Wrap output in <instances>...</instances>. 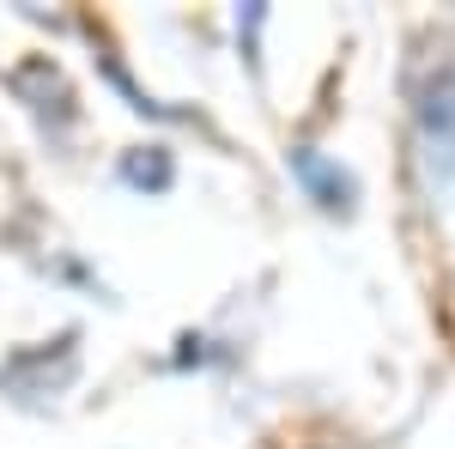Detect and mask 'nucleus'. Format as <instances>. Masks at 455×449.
Wrapping results in <instances>:
<instances>
[{"label": "nucleus", "mask_w": 455, "mask_h": 449, "mask_svg": "<svg viewBox=\"0 0 455 449\" xmlns=\"http://www.w3.org/2000/svg\"><path fill=\"white\" fill-rule=\"evenodd\" d=\"M291 176H298V182H304V188H310V195H315L328 212H347V207H352V176L340 171V164H328V158L304 152V146L291 152Z\"/></svg>", "instance_id": "f257e3e1"}, {"label": "nucleus", "mask_w": 455, "mask_h": 449, "mask_svg": "<svg viewBox=\"0 0 455 449\" xmlns=\"http://www.w3.org/2000/svg\"><path fill=\"white\" fill-rule=\"evenodd\" d=\"M122 176H128L134 188H164V182H171V158H164V152H146V158H128V164H122Z\"/></svg>", "instance_id": "f03ea898"}]
</instances>
